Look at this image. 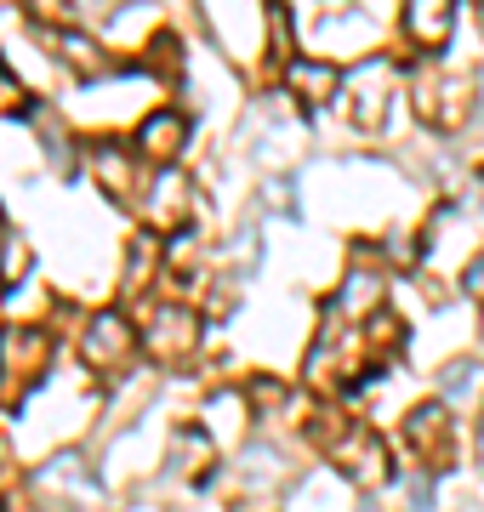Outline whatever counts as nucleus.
Segmentation results:
<instances>
[{"label":"nucleus","mask_w":484,"mask_h":512,"mask_svg":"<svg viewBox=\"0 0 484 512\" xmlns=\"http://www.w3.org/2000/svg\"><path fill=\"white\" fill-rule=\"evenodd\" d=\"M46 359H52V342L40 330H29V325L0 330V404H18L46 376Z\"/></svg>","instance_id":"obj_1"},{"label":"nucleus","mask_w":484,"mask_h":512,"mask_svg":"<svg viewBox=\"0 0 484 512\" xmlns=\"http://www.w3.org/2000/svg\"><path fill=\"white\" fill-rule=\"evenodd\" d=\"M331 461L354 490H388L393 484V450L376 439V433H365V427L342 433V439L331 444Z\"/></svg>","instance_id":"obj_2"},{"label":"nucleus","mask_w":484,"mask_h":512,"mask_svg":"<svg viewBox=\"0 0 484 512\" xmlns=\"http://www.w3.org/2000/svg\"><path fill=\"white\" fill-rule=\"evenodd\" d=\"M143 342H149V353L160 365H188V359L200 353V313L177 308V302H171V308H154Z\"/></svg>","instance_id":"obj_3"},{"label":"nucleus","mask_w":484,"mask_h":512,"mask_svg":"<svg viewBox=\"0 0 484 512\" xmlns=\"http://www.w3.org/2000/svg\"><path fill=\"white\" fill-rule=\"evenodd\" d=\"M131 348H137V330H131L126 313H97L92 325L80 330V353H86V365H92V370L126 365Z\"/></svg>","instance_id":"obj_4"},{"label":"nucleus","mask_w":484,"mask_h":512,"mask_svg":"<svg viewBox=\"0 0 484 512\" xmlns=\"http://www.w3.org/2000/svg\"><path fill=\"white\" fill-rule=\"evenodd\" d=\"M416 114L439 131H456L467 126V114H473V86L467 80H416Z\"/></svg>","instance_id":"obj_5"},{"label":"nucleus","mask_w":484,"mask_h":512,"mask_svg":"<svg viewBox=\"0 0 484 512\" xmlns=\"http://www.w3.org/2000/svg\"><path fill=\"white\" fill-rule=\"evenodd\" d=\"M405 444L428 461V467H450V461H456V439H450L445 404H416L405 416Z\"/></svg>","instance_id":"obj_6"},{"label":"nucleus","mask_w":484,"mask_h":512,"mask_svg":"<svg viewBox=\"0 0 484 512\" xmlns=\"http://www.w3.org/2000/svg\"><path fill=\"white\" fill-rule=\"evenodd\" d=\"M188 205H194L188 177L177 171V165H166V171L149 183V194H143V222L160 228V234H171V228H183V222H188Z\"/></svg>","instance_id":"obj_7"},{"label":"nucleus","mask_w":484,"mask_h":512,"mask_svg":"<svg viewBox=\"0 0 484 512\" xmlns=\"http://www.w3.org/2000/svg\"><path fill=\"white\" fill-rule=\"evenodd\" d=\"M393 63L388 57H371V63H359L354 69V120L365 131H376L388 120V97H393Z\"/></svg>","instance_id":"obj_8"},{"label":"nucleus","mask_w":484,"mask_h":512,"mask_svg":"<svg viewBox=\"0 0 484 512\" xmlns=\"http://www.w3.org/2000/svg\"><path fill=\"white\" fill-rule=\"evenodd\" d=\"M399 23H405V40H416L422 52H439L456 29V0H405Z\"/></svg>","instance_id":"obj_9"},{"label":"nucleus","mask_w":484,"mask_h":512,"mask_svg":"<svg viewBox=\"0 0 484 512\" xmlns=\"http://www.w3.org/2000/svg\"><path fill=\"white\" fill-rule=\"evenodd\" d=\"M285 86H291V97L302 109H325L336 97V86H342V69L325 63V57H297V63H285Z\"/></svg>","instance_id":"obj_10"},{"label":"nucleus","mask_w":484,"mask_h":512,"mask_svg":"<svg viewBox=\"0 0 484 512\" xmlns=\"http://www.w3.org/2000/svg\"><path fill=\"white\" fill-rule=\"evenodd\" d=\"M183 143H188V120L177 109H154L149 120L137 126V154L154 160V165H171L183 154Z\"/></svg>","instance_id":"obj_11"},{"label":"nucleus","mask_w":484,"mask_h":512,"mask_svg":"<svg viewBox=\"0 0 484 512\" xmlns=\"http://www.w3.org/2000/svg\"><path fill=\"white\" fill-rule=\"evenodd\" d=\"M382 296H388V279L376 274V268H354V274L342 279V291L325 313L331 319H376L382 313Z\"/></svg>","instance_id":"obj_12"},{"label":"nucleus","mask_w":484,"mask_h":512,"mask_svg":"<svg viewBox=\"0 0 484 512\" xmlns=\"http://www.w3.org/2000/svg\"><path fill=\"white\" fill-rule=\"evenodd\" d=\"M52 52L63 57L69 69H80V74H103V69H109V57L97 52L86 35H75V29H57V35H52Z\"/></svg>","instance_id":"obj_13"},{"label":"nucleus","mask_w":484,"mask_h":512,"mask_svg":"<svg viewBox=\"0 0 484 512\" xmlns=\"http://www.w3.org/2000/svg\"><path fill=\"white\" fill-rule=\"evenodd\" d=\"M29 262H35L29 239L23 234H0V291H18L23 274H29Z\"/></svg>","instance_id":"obj_14"},{"label":"nucleus","mask_w":484,"mask_h":512,"mask_svg":"<svg viewBox=\"0 0 484 512\" xmlns=\"http://www.w3.org/2000/svg\"><path fill=\"white\" fill-rule=\"evenodd\" d=\"M177 450H183V456H177V467H183L188 478H200V473H205V461L217 456V450H211V439H205L200 427H183V433H177Z\"/></svg>","instance_id":"obj_15"},{"label":"nucleus","mask_w":484,"mask_h":512,"mask_svg":"<svg viewBox=\"0 0 484 512\" xmlns=\"http://www.w3.org/2000/svg\"><path fill=\"white\" fill-rule=\"evenodd\" d=\"M97 177H103V188H109L114 200L131 194V171L120 165V143H97Z\"/></svg>","instance_id":"obj_16"},{"label":"nucleus","mask_w":484,"mask_h":512,"mask_svg":"<svg viewBox=\"0 0 484 512\" xmlns=\"http://www.w3.org/2000/svg\"><path fill=\"white\" fill-rule=\"evenodd\" d=\"M29 109V97H23V86L6 74V63H0V114H23Z\"/></svg>","instance_id":"obj_17"},{"label":"nucleus","mask_w":484,"mask_h":512,"mask_svg":"<svg viewBox=\"0 0 484 512\" xmlns=\"http://www.w3.org/2000/svg\"><path fill=\"white\" fill-rule=\"evenodd\" d=\"M473 382H479V370H473V365H456V370L445 376V399H456V393H467Z\"/></svg>","instance_id":"obj_18"},{"label":"nucleus","mask_w":484,"mask_h":512,"mask_svg":"<svg viewBox=\"0 0 484 512\" xmlns=\"http://www.w3.org/2000/svg\"><path fill=\"white\" fill-rule=\"evenodd\" d=\"M251 399L268 410V404H280V399H285V387H280V382H251Z\"/></svg>","instance_id":"obj_19"},{"label":"nucleus","mask_w":484,"mask_h":512,"mask_svg":"<svg viewBox=\"0 0 484 512\" xmlns=\"http://www.w3.org/2000/svg\"><path fill=\"white\" fill-rule=\"evenodd\" d=\"M462 285H467V296H473V302H484V262H473V268H467Z\"/></svg>","instance_id":"obj_20"},{"label":"nucleus","mask_w":484,"mask_h":512,"mask_svg":"<svg viewBox=\"0 0 484 512\" xmlns=\"http://www.w3.org/2000/svg\"><path fill=\"white\" fill-rule=\"evenodd\" d=\"M0 234H6V222H0Z\"/></svg>","instance_id":"obj_21"},{"label":"nucleus","mask_w":484,"mask_h":512,"mask_svg":"<svg viewBox=\"0 0 484 512\" xmlns=\"http://www.w3.org/2000/svg\"><path fill=\"white\" fill-rule=\"evenodd\" d=\"M0 6H6V0H0Z\"/></svg>","instance_id":"obj_22"}]
</instances>
